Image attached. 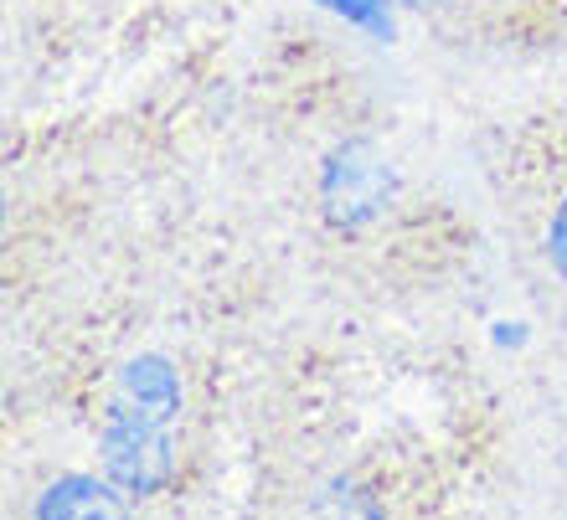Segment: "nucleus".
I'll list each match as a JSON object with an SVG mask.
<instances>
[{"label":"nucleus","mask_w":567,"mask_h":520,"mask_svg":"<svg viewBox=\"0 0 567 520\" xmlns=\"http://www.w3.org/2000/svg\"><path fill=\"white\" fill-rule=\"evenodd\" d=\"M104 485L99 479H62L58 490L42 500V516H68V510H109Z\"/></svg>","instance_id":"4"},{"label":"nucleus","mask_w":567,"mask_h":520,"mask_svg":"<svg viewBox=\"0 0 567 520\" xmlns=\"http://www.w3.org/2000/svg\"><path fill=\"white\" fill-rule=\"evenodd\" d=\"M553 263L567 273V201L557 207V217H553Z\"/></svg>","instance_id":"6"},{"label":"nucleus","mask_w":567,"mask_h":520,"mask_svg":"<svg viewBox=\"0 0 567 520\" xmlns=\"http://www.w3.org/2000/svg\"><path fill=\"white\" fill-rule=\"evenodd\" d=\"M165 417L140 413V407H120L104 433V464L114 485L130 495H155L171 475V444L161 433Z\"/></svg>","instance_id":"1"},{"label":"nucleus","mask_w":567,"mask_h":520,"mask_svg":"<svg viewBox=\"0 0 567 520\" xmlns=\"http://www.w3.org/2000/svg\"><path fill=\"white\" fill-rule=\"evenodd\" d=\"M124 397L135 402L140 413L171 417V407H176V376H171V366L161 356H140L124 366Z\"/></svg>","instance_id":"3"},{"label":"nucleus","mask_w":567,"mask_h":520,"mask_svg":"<svg viewBox=\"0 0 567 520\" xmlns=\"http://www.w3.org/2000/svg\"><path fill=\"white\" fill-rule=\"evenodd\" d=\"M408 6H439V0H408Z\"/></svg>","instance_id":"7"},{"label":"nucleus","mask_w":567,"mask_h":520,"mask_svg":"<svg viewBox=\"0 0 567 520\" xmlns=\"http://www.w3.org/2000/svg\"><path fill=\"white\" fill-rule=\"evenodd\" d=\"M392 196V170L372 145H341L326 165V207L341 227L372 222Z\"/></svg>","instance_id":"2"},{"label":"nucleus","mask_w":567,"mask_h":520,"mask_svg":"<svg viewBox=\"0 0 567 520\" xmlns=\"http://www.w3.org/2000/svg\"><path fill=\"white\" fill-rule=\"evenodd\" d=\"M320 6L336 11V15H346L351 27H367L372 37H382V42L392 37V6L388 0H320Z\"/></svg>","instance_id":"5"}]
</instances>
